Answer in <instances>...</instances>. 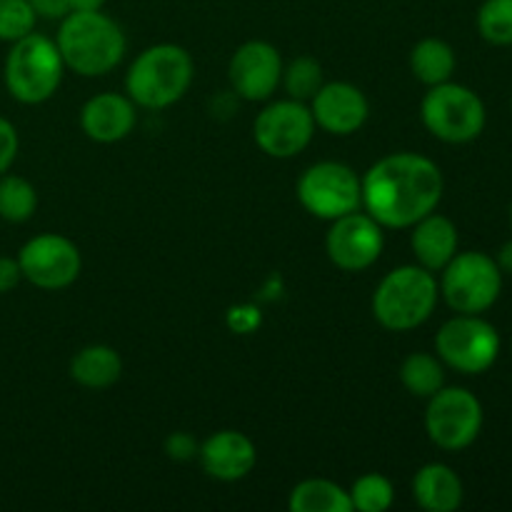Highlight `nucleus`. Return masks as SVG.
I'll list each match as a JSON object with an SVG mask.
<instances>
[{"mask_svg": "<svg viewBox=\"0 0 512 512\" xmlns=\"http://www.w3.org/2000/svg\"><path fill=\"white\" fill-rule=\"evenodd\" d=\"M360 185L365 213L393 230L413 228L420 218L438 210L445 193L440 165L408 150L375 160Z\"/></svg>", "mask_w": 512, "mask_h": 512, "instance_id": "obj_1", "label": "nucleus"}, {"mask_svg": "<svg viewBox=\"0 0 512 512\" xmlns=\"http://www.w3.org/2000/svg\"><path fill=\"white\" fill-rule=\"evenodd\" d=\"M65 68L83 78H100L120 65L128 50L123 28L103 10H73L55 33Z\"/></svg>", "mask_w": 512, "mask_h": 512, "instance_id": "obj_2", "label": "nucleus"}, {"mask_svg": "<svg viewBox=\"0 0 512 512\" xmlns=\"http://www.w3.org/2000/svg\"><path fill=\"white\" fill-rule=\"evenodd\" d=\"M195 78V63L183 45L158 43L130 63L125 95L138 108L163 110L185 98Z\"/></svg>", "mask_w": 512, "mask_h": 512, "instance_id": "obj_3", "label": "nucleus"}, {"mask_svg": "<svg viewBox=\"0 0 512 512\" xmlns=\"http://www.w3.org/2000/svg\"><path fill=\"white\" fill-rule=\"evenodd\" d=\"M440 300L435 273L423 265L390 270L373 293V318L393 333H408L428 323Z\"/></svg>", "mask_w": 512, "mask_h": 512, "instance_id": "obj_4", "label": "nucleus"}, {"mask_svg": "<svg viewBox=\"0 0 512 512\" xmlns=\"http://www.w3.org/2000/svg\"><path fill=\"white\" fill-rule=\"evenodd\" d=\"M65 63L58 43L43 33H30L10 43L3 65V80L10 98L23 105H40L58 93Z\"/></svg>", "mask_w": 512, "mask_h": 512, "instance_id": "obj_5", "label": "nucleus"}, {"mask_svg": "<svg viewBox=\"0 0 512 512\" xmlns=\"http://www.w3.org/2000/svg\"><path fill=\"white\" fill-rule=\"evenodd\" d=\"M420 118L433 138L450 145H465L483 135L488 110L473 88L448 80V83L433 85L425 93L420 103Z\"/></svg>", "mask_w": 512, "mask_h": 512, "instance_id": "obj_6", "label": "nucleus"}, {"mask_svg": "<svg viewBox=\"0 0 512 512\" xmlns=\"http://www.w3.org/2000/svg\"><path fill=\"white\" fill-rule=\"evenodd\" d=\"M438 288L450 310L463 315H480L498 303L503 293V270L495 258L480 250L455 253L445 265Z\"/></svg>", "mask_w": 512, "mask_h": 512, "instance_id": "obj_7", "label": "nucleus"}, {"mask_svg": "<svg viewBox=\"0 0 512 512\" xmlns=\"http://www.w3.org/2000/svg\"><path fill=\"white\" fill-rule=\"evenodd\" d=\"M300 205L313 218L335 220L363 208V185L360 175L350 165L338 160H320L303 170L295 185Z\"/></svg>", "mask_w": 512, "mask_h": 512, "instance_id": "obj_8", "label": "nucleus"}, {"mask_svg": "<svg viewBox=\"0 0 512 512\" xmlns=\"http://www.w3.org/2000/svg\"><path fill=\"white\" fill-rule=\"evenodd\" d=\"M435 353L455 373H488L500 355V335L495 325L480 315L458 313L440 325L435 335Z\"/></svg>", "mask_w": 512, "mask_h": 512, "instance_id": "obj_9", "label": "nucleus"}, {"mask_svg": "<svg viewBox=\"0 0 512 512\" xmlns=\"http://www.w3.org/2000/svg\"><path fill=\"white\" fill-rule=\"evenodd\" d=\"M483 403L468 388H443L428 398L425 433L445 453H460L478 440L483 430Z\"/></svg>", "mask_w": 512, "mask_h": 512, "instance_id": "obj_10", "label": "nucleus"}, {"mask_svg": "<svg viewBox=\"0 0 512 512\" xmlns=\"http://www.w3.org/2000/svg\"><path fill=\"white\" fill-rule=\"evenodd\" d=\"M18 265L23 280L40 290H65L80 278L83 255L78 245L60 233H40L18 250Z\"/></svg>", "mask_w": 512, "mask_h": 512, "instance_id": "obj_11", "label": "nucleus"}, {"mask_svg": "<svg viewBox=\"0 0 512 512\" xmlns=\"http://www.w3.org/2000/svg\"><path fill=\"white\" fill-rule=\"evenodd\" d=\"M315 135V120L310 105L303 100H275L258 113L253 123V138L265 155L288 160L303 153Z\"/></svg>", "mask_w": 512, "mask_h": 512, "instance_id": "obj_12", "label": "nucleus"}, {"mask_svg": "<svg viewBox=\"0 0 512 512\" xmlns=\"http://www.w3.org/2000/svg\"><path fill=\"white\" fill-rule=\"evenodd\" d=\"M383 230L385 228L378 220L360 210L330 220L328 235H325V253H328L330 263L345 273L368 270L383 255Z\"/></svg>", "mask_w": 512, "mask_h": 512, "instance_id": "obj_13", "label": "nucleus"}, {"mask_svg": "<svg viewBox=\"0 0 512 512\" xmlns=\"http://www.w3.org/2000/svg\"><path fill=\"white\" fill-rule=\"evenodd\" d=\"M283 55L268 40H248L233 53L228 78L235 93L250 103L273 98L283 80Z\"/></svg>", "mask_w": 512, "mask_h": 512, "instance_id": "obj_14", "label": "nucleus"}, {"mask_svg": "<svg viewBox=\"0 0 512 512\" xmlns=\"http://www.w3.org/2000/svg\"><path fill=\"white\" fill-rule=\"evenodd\" d=\"M310 113L315 128L345 138L358 133L368 123L370 103L358 85L335 80V83H323V88L310 98Z\"/></svg>", "mask_w": 512, "mask_h": 512, "instance_id": "obj_15", "label": "nucleus"}, {"mask_svg": "<svg viewBox=\"0 0 512 512\" xmlns=\"http://www.w3.org/2000/svg\"><path fill=\"white\" fill-rule=\"evenodd\" d=\"M198 460L210 478L220 483H238L253 473L258 463V448L240 430H218L200 443Z\"/></svg>", "mask_w": 512, "mask_h": 512, "instance_id": "obj_16", "label": "nucleus"}, {"mask_svg": "<svg viewBox=\"0 0 512 512\" xmlns=\"http://www.w3.org/2000/svg\"><path fill=\"white\" fill-rule=\"evenodd\" d=\"M138 105L123 93H98L80 108V130L103 145L120 143L138 123Z\"/></svg>", "mask_w": 512, "mask_h": 512, "instance_id": "obj_17", "label": "nucleus"}, {"mask_svg": "<svg viewBox=\"0 0 512 512\" xmlns=\"http://www.w3.org/2000/svg\"><path fill=\"white\" fill-rule=\"evenodd\" d=\"M458 228L450 218L440 213H430L413 225L410 248L415 260L430 273H440L458 253Z\"/></svg>", "mask_w": 512, "mask_h": 512, "instance_id": "obj_18", "label": "nucleus"}, {"mask_svg": "<svg viewBox=\"0 0 512 512\" xmlns=\"http://www.w3.org/2000/svg\"><path fill=\"white\" fill-rule=\"evenodd\" d=\"M413 498L428 512H455L465 500L463 480L450 465L428 463L415 473Z\"/></svg>", "mask_w": 512, "mask_h": 512, "instance_id": "obj_19", "label": "nucleus"}, {"mask_svg": "<svg viewBox=\"0 0 512 512\" xmlns=\"http://www.w3.org/2000/svg\"><path fill=\"white\" fill-rule=\"evenodd\" d=\"M123 375V358L115 348L103 343L85 345L70 360V378L88 390H105Z\"/></svg>", "mask_w": 512, "mask_h": 512, "instance_id": "obj_20", "label": "nucleus"}, {"mask_svg": "<svg viewBox=\"0 0 512 512\" xmlns=\"http://www.w3.org/2000/svg\"><path fill=\"white\" fill-rule=\"evenodd\" d=\"M455 50L443 38H423L410 50V73L415 80L433 88V85L448 83L455 73Z\"/></svg>", "mask_w": 512, "mask_h": 512, "instance_id": "obj_21", "label": "nucleus"}, {"mask_svg": "<svg viewBox=\"0 0 512 512\" xmlns=\"http://www.w3.org/2000/svg\"><path fill=\"white\" fill-rule=\"evenodd\" d=\"M290 512H350L353 503L343 485L328 478H308L290 490Z\"/></svg>", "mask_w": 512, "mask_h": 512, "instance_id": "obj_22", "label": "nucleus"}, {"mask_svg": "<svg viewBox=\"0 0 512 512\" xmlns=\"http://www.w3.org/2000/svg\"><path fill=\"white\" fill-rule=\"evenodd\" d=\"M400 383L410 395L428 400L445 385V363L438 355L410 353L400 363Z\"/></svg>", "mask_w": 512, "mask_h": 512, "instance_id": "obj_23", "label": "nucleus"}, {"mask_svg": "<svg viewBox=\"0 0 512 512\" xmlns=\"http://www.w3.org/2000/svg\"><path fill=\"white\" fill-rule=\"evenodd\" d=\"M38 210V190L30 180L8 170L0 175V220L5 223H28Z\"/></svg>", "mask_w": 512, "mask_h": 512, "instance_id": "obj_24", "label": "nucleus"}, {"mask_svg": "<svg viewBox=\"0 0 512 512\" xmlns=\"http://www.w3.org/2000/svg\"><path fill=\"white\" fill-rule=\"evenodd\" d=\"M323 83V65L315 58H310V55H300V58L283 65V80H280V85L285 88L288 98L310 103V98L323 88Z\"/></svg>", "mask_w": 512, "mask_h": 512, "instance_id": "obj_25", "label": "nucleus"}, {"mask_svg": "<svg viewBox=\"0 0 512 512\" xmlns=\"http://www.w3.org/2000/svg\"><path fill=\"white\" fill-rule=\"evenodd\" d=\"M353 510L360 512H385L395 503V488L385 475L365 473L360 475L348 490Z\"/></svg>", "mask_w": 512, "mask_h": 512, "instance_id": "obj_26", "label": "nucleus"}, {"mask_svg": "<svg viewBox=\"0 0 512 512\" xmlns=\"http://www.w3.org/2000/svg\"><path fill=\"white\" fill-rule=\"evenodd\" d=\"M480 38L493 45H512V0H485L478 10Z\"/></svg>", "mask_w": 512, "mask_h": 512, "instance_id": "obj_27", "label": "nucleus"}, {"mask_svg": "<svg viewBox=\"0 0 512 512\" xmlns=\"http://www.w3.org/2000/svg\"><path fill=\"white\" fill-rule=\"evenodd\" d=\"M38 15L28 0H0V40L15 43L35 30Z\"/></svg>", "mask_w": 512, "mask_h": 512, "instance_id": "obj_28", "label": "nucleus"}, {"mask_svg": "<svg viewBox=\"0 0 512 512\" xmlns=\"http://www.w3.org/2000/svg\"><path fill=\"white\" fill-rule=\"evenodd\" d=\"M18 150H20L18 128H15L8 118L0 115V175H5L10 168H13L15 158H18Z\"/></svg>", "mask_w": 512, "mask_h": 512, "instance_id": "obj_29", "label": "nucleus"}, {"mask_svg": "<svg viewBox=\"0 0 512 512\" xmlns=\"http://www.w3.org/2000/svg\"><path fill=\"white\" fill-rule=\"evenodd\" d=\"M200 443L190 433H170L168 440H165V455L175 463H188V460L198 458Z\"/></svg>", "mask_w": 512, "mask_h": 512, "instance_id": "obj_30", "label": "nucleus"}, {"mask_svg": "<svg viewBox=\"0 0 512 512\" xmlns=\"http://www.w3.org/2000/svg\"><path fill=\"white\" fill-rule=\"evenodd\" d=\"M20 280H23V273H20L18 258L0 255V295L13 293L20 285Z\"/></svg>", "mask_w": 512, "mask_h": 512, "instance_id": "obj_31", "label": "nucleus"}, {"mask_svg": "<svg viewBox=\"0 0 512 512\" xmlns=\"http://www.w3.org/2000/svg\"><path fill=\"white\" fill-rule=\"evenodd\" d=\"M28 3L43 20H63L70 13L68 0H28Z\"/></svg>", "mask_w": 512, "mask_h": 512, "instance_id": "obj_32", "label": "nucleus"}, {"mask_svg": "<svg viewBox=\"0 0 512 512\" xmlns=\"http://www.w3.org/2000/svg\"><path fill=\"white\" fill-rule=\"evenodd\" d=\"M495 263L503 270V275H512V240L500 245L498 255H495Z\"/></svg>", "mask_w": 512, "mask_h": 512, "instance_id": "obj_33", "label": "nucleus"}, {"mask_svg": "<svg viewBox=\"0 0 512 512\" xmlns=\"http://www.w3.org/2000/svg\"><path fill=\"white\" fill-rule=\"evenodd\" d=\"M70 13L73 10H103L105 0H68Z\"/></svg>", "mask_w": 512, "mask_h": 512, "instance_id": "obj_34", "label": "nucleus"}, {"mask_svg": "<svg viewBox=\"0 0 512 512\" xmlns=\"http://www.w3.org/2000/svg\"><path fill=\"white\" fill-rule=\"evenodd\" d=\"M510 225H512V205H510Z\"/></svg>", "mask_w": 512, "mask_h": 512, "instance_id": "obj_35", "label": "nucleus"}, {"mask_svg": "<svg viewBox=\"0 0 512 512\" xmlns=\"http://www.w3.org/2000/svg\"><path fill=\"white\" fill-rule=\"evenodd\" d=\"M510 108H512V98H510Z\"/></svg>", "mask_w": 512, "mask_h": 512, "instance_id": "obj_36", "label": "nucleus"}, {"mask_svg": "<svg viewBox=\"0 0 512 512\" xmlns=\"http://www.w3.org/2000/svg\"><path fill=\"white\" fill-rule=\"evenodd\" d=\"M510 348H512V343H510Z\"/></svg>", "mask_w": 512, "mask_h": 512, "instance_id": "obj_37", "label": "nucleus"}]
</instances>
